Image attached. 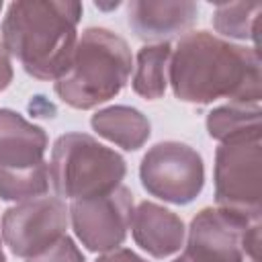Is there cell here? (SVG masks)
<instances>
[{
  "label": "cell",
  "mask_w": 262,
  "mask_h": 262,
  "mask_svg": "<svg viewBox=\"0 0 262 262\" xmlns=\"http://www.w3.org/2000/svg\"><path fill=\"white\" fill-rule=\"evenodd\" d=\"M80 16V2H12L2 20V45L29 76L57 82L74 57Z\"/></svg>",
  "instance_id": "cell-2"
},
{
  "label": "cell",
  "mask_w": 262,
  "mask_h": 262,
  "mask_svg": "<svg viewBox=\"0 0 262 262\" xmlns=\"http://www.w3.org/2000/svg\"><path fill=\"white\" fill-rule=\"evenodd\" d=\"M170 57H172V45L168 41L141 47L137 51L135 74L131 80L133 92L147 100L162 98L168 86Z\"/></svg>",
  "instance_id": "cell-14"
},
{
  "label": "cell",
  "mask_w": 262,
  "mask_h": 262,
  "mask_svg": "<svg viewBox=\"0 0 262 262\" xmlns=\"http://www.w3.org/2000/svg\"><path fill=\"white\" fill-rule=\"evenodd\" d=\"M131 68V49L123 37L102 27H88L78 37L68 72L55 82V94L72 108H94L127 86Z\"/></svg>",
  "instance_id": "cell-3"
},
{
  "label": "cell",
  "mask_w": 262,
  "mask_h": 262,
  "mask_svg": "<svg viewBox=\"0 0 262 262\" xmlns=\"http://www.w3.org/2000/svg\"><path fill=\"white\" fill-rule=\"evenodd\" d=\"M131 233L135 244L154 258H168L184 246V223L170 209L143 201L133 209Z\"/></svg>",
  "instance_id": "cell-12"
},
{
  "label": "cell",
  "mask_w": 262,
  "mask_h": 262,
  "mask_svg": "<svg viewBox=\"0 0 262 262\" xmlns=\"http://www.w3.org/2000/svg\"><path fill=\"white\" fill-rule=\"evenodd\" d=\"M127 164L121 154L86 133L55 139L49 162V184L59 196L78 201L102 196L121 186Z\"/></svg>",
  "instance_id": "cell-4"
},
{
  "label": "cell",
  "mask_w": 262,
  "mask_h": 262,
  "mask_svg": "<svg viewBox=\"0 0 262 262\" xmlns=\"http://www.w3.org/2000/svg\"><path fill=\"white\" fill-rule=\"evenodd\" d=\"M256 262H258V260H256Z\"/></svg>",
  "instance_id": "cell-22"
},
{
  "label": "cell",
  "mask_w": 262,
  "mask_h": 262,
  "mask_svg": "<svg viewBox=\"0 0 262 262\" xmlns=\"http://www.w3.org/2000/svg\"><path fill=\"white\" fill-rule=\"evenodd\" d=\"M199 14V4L188 0H133L127 6L129 25L143 41H160L186 33Z\"/></svg>",
  "instance_id": "cell-11"
},
{
  "label": "cell",
  "mask_w": 262,
  "mask_h": 262,
  "mask_svg": "<svg viewBox=\"0 0 262 262\" xmlns=\"http://www.w3.org/2000/svg\"><path fill=\"white\" fill-rule=\"evenodd\" d=\"M0 10H2V2H0Z\"/></svg>",
  "instance_id": "cell-21"
},
{
  "label": "cell",
  "mask_w": 262,
  "mask_h": 262,
  "mask_svg": "<svg viewBox=\"0 0 262 262\" xmlns=\"http://www.w3.org/2000/svg\"><path fill=\"white\" fill-rule=\"evenodd\" d=\"M143 188L166 203L188 205L205 184V164L196 149L180 141H162L147 149L139 166Z\"/></svg>",
  "instance_id": "cell-7"
},
{
  "label": "cell",
  "mask_w": 262,
  "mask_h": 262,
  "mask_svg": "<svg viewBox=\"0 0 262 262\" xmlns=\"http://www.w3.org/2000/svg\"><path fill=\"white\" fill-rule=\"evenodd\" d=\"M90 125L100 137L113 141L127 151L139 149L151 135V125L147 117L141 111L125 104L96 111L90 119Z\"/></svg>",
  "instance_id": "cell-13"
},
{
  "label": "cell",
  "mask_w": 262,
  "mask_h": 262,
  "mask_svg": "<svg viewBox=\"0 0 262 262\" xmlns=\"http://www.w3.org/2000/svg\"><path fill=\"white\" fill-rule=\"evenodd\" d=\"M260 10H262L260 2L217 4L215 14H213V27L223 37L256 41V23H258Z\"/></svg>",
  "instance_id": "cell-16"
},
{
  "label": "cell",
  "mask_w": 262,
  "mask_h": 262,
  "mask_svg": "<svg viewBox=\"0 0 262 262\" xmlns=\"http://www.w3.org/2000/svg\"><path fill=\"white\" fill-rule=\"evenodd\" d=\"M12 76H14V72H12V63H10V53L0 43V90L10 86Z\"/></svg>",
  "instance_id": "cell-19"
},
{
  "label": "cell",
  "mask_w": 262,
  "mask_h": 262,
  "mask_svg": "<svg viewBox=\"0 0 262 262\" xmlns=\"http://www.w3.org/2000/svg\"><path fill=\"white\" fill-rule=\"evenodd\" d=\"M27 262H86V258L80 252V248L76 246V242L66 233L49 250H45L39 256L27 258Z\"/></svg>",
  "instance_id": "cell-17"
},
{
  "label": "cell",
  "mask_w": 262,
  "mask_h": 262,
  "mask_svg": "<svg viewBox=\"0 0 262 262\" xmlns=\"http://www.w3.org/2000/svg\"><path fill=\"white\" fill-rule=\"evenodd\" d=\"M47 133L10 108H0V199L23 203L49 190Z\"/></svg>",
  "instance_id": "cell-5"
},
{
  "label": "cell",
  "mask_w": 262,
  "mask_h": 262,
  "mask_svg": "<svg viewBox=\"0 0 262 262\" xmlns=\"http://www.w3.org/2000/svg\"><path fill=\"white\" fill-rule=\"evenodd\" d=\"M215 201L248 221L262 213V141L260 133L221 141L215 154Z\"/></svg>",
  "instance_id": "cell-6"
},
{
  "label": "cell",
  "mask_w": 262,
  "mask_h": 262,
  "mask_svg": "<svg viewBox=\"0 0 262 262\" xmlns=\"http://www.w3.org/2000/svg\"><path fill=\"white\" fill-rule=\"evenodd\" d=\"M262 111L260 104H239L229 102L213 108L207 115V131L213 139L227 141L242 135L262 133Z\"/></svg>",
  "instance_id": "cell-15"
},
{
  "label": "cell",
  "mask_w": 262,
  "mask_h": 262,
  "mask_svg": "<svg viewBox=\"0 0 262 262\" xmlns=\"http://www.w3.org/2000/svg\"><path fill=\"white\" fill-rule=\"evenodd\" d=\"M252 223L246 217L227 211L205 207L199 211L188 227L186 246L182 252L184 262H244V239Z\"/></svg>",
  "instance_id": "cell-10"
},
{
  "label": "cell",
  "mask_w": 262,
  "mask_h": 262,
  "mask_svg": "<svg viewBox=\"0 0 262 262\" xmlns=\"http://www.w3.org/2000/svg\"><path fill=\"white\" fill-rule=\"evenodd\" d=\"M0 262H6V256H4V250H2V244H0Z\"/></svg>",
  "instance_id": "cell-20"
},
{
  "label": "cell",
  "mask_w": 262,
  "mask_h": 262,
  "mask_svg": "<svg viewBox=\"0 0 262 262\" xmlns=\"http://www.w3.org/2000/svg\"><path fill=\"white\" fill-rule=\"evenodd\" d=\"M131 217L133 192L123 184L102 196L72 201L70 207L74 233L90 252L117 250L127 237Z\"/></svg>",
  "instance_id": "cell-9"
},
{
  "label": "cell",
  "mask_w": 262,
  "mask_h": 262,
  "mask_svg": "<svg viewBox=\"0 0 262 262\" xmlns=\"http://www.w3.org/2000/svg\"><path fill=\"white\" fill-rule=\"evenodd\" d=\"M70 209L57 196H37L4 211L2 239L18 258H33L66 235Z\"/></svg>",
  "instance_id": "cell-8"
},
{
  "label": "cell",
  "mask_w": 262,
  "mask_h": 262,
  "mask_svg": "<svg viewBox=\"0 0 262 262\" xmlns=\"http://www.w3.org/2000/svg\"><path fill=\"white\" fill-rule=\"evenodd\" d=\"M168 84L176 98L192 104H209L219 98L260 104L258 49L235 45L209 31L186 33L172 49Z\"/></svg>",
  "instance_id": "cell-1"
},
{
  "label": "cell",
  "mask_w": 262,
  "mask_h": 262,
  "mask_svg": "<svg viewBox=\"0 0 262 262\" xmlns=\"http://www.w3.org/2000/svg\"><path fill=\"white\" fill-rule=\"evenodd\" d=\"M96 262H147V260L129 248H117V250H111V252H104L102 256H98Z\"/></svg>",
  "instance_id": "cell-18"
}]
</instances>
